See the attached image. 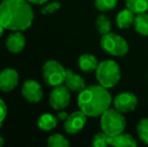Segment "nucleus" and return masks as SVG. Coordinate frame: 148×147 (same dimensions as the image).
<instances>
[{"label": "nucleus", "instance_id": "obj_25", "mask_svg": "<svg viewBox=\"0 0 148 147\" xmlns=\"http://www.w3.org/2000/svg\"><path fill=\"white\" fill-rule=\"evenodd\" d=\"M60 7H62V4H60V1L51 2V3L47 4V5H45V7L41 9V14L45 15V14L53 13V12H57Z\"/></svg>", "mask_w": 148, "mask_h": 147}, {"label": "nucleus", "instance_id": "obj_7", "mask_svg": "<svg viewBox=\"0 0 148 147\" xmlns=\"http://www.w3.org/2000/svg\"><path fill=\"white\" fill-rule=\"evenodd\" d=\"M71 91L64 85L53 87L49 94V105L53 109L58 111L64 110L69 106L71 101Z\"/></svg>", "mask_w": 148, "mask_h": 147}, {"label": "nucleus", "instance_id": "obj_12", "mask_svg": "<svg viewBox=\"0 0 148 147\" xmlns=\"http://www.w3.org/2000/svg\"><path fill=\"white\" fill-rule=\"evenodd\" d=\"M25 41V36L21 34V31H13L7 36L5 45L10 53H19L24 49Z\"/></svg>", "mask_w": 148, "mask_h": 147}, {"label": "nucleus", "instance_id": "obj_3", "mask_svg": "<svg viewBox=\"0 0 148 147\" xmlns=\"http://www.w3.org/2000/svg\"><path fill=\"white\" fill-rule=\"evenodd\" d=\"M96 79L99 85L103 86L104 88H114L121 80L120 67L115 61L112 59L101 62L96 70Z\"/></svg>", "mask_w": 148, "mask_h": 147}, {"label": "nucleus", "instance_id": "obj_28", "mask_svg": "<svg viewBox=\"0 0 148 147\" xmlns=\"http://www.w3.org/2000/svg\"><path fill=\"white\" fill-rule=\"evenodd\" d=\"M68 114H66V112H60L59 114H58V119L59 120H62V121H64V120L68 118Z\"/></svg>", "mask_w": 148, "mask_h": 147}, {"label": "nucleus", "instance_id": "obj_30", "mask_svg": "<svg viewBox=\"0 0 148 147\" xmlns=\"http://www.w3.org/2000/svg\"><path fill=\"white\" fill-rule=\"evenodd\" d=\"M4 145V138L2 137V135L0 134V147Z\"/></svg>", "mask_w": 148, "mask_h": 147}, {"label": "nucleus", "instance_id": "obj_29", "mask_svg": "<svg viewBox=\"0 0 148 147\" xmlns=\"http://www.w3.org/2000/svg\"><path fill=\"white\" fill-rule=\"evenodd\" d=\"M4 30H5V28H4L3 26H2V24L0 23V37H1L2 34H4Z\"/></svg>", "mask_w": 148, "mask_h": 147}, {"label": "nucleus", "instance_id": "obj_13", "mask_svg": "<svg viewBox=\"0 0 148 147\" xmlns=\"http://www.w3.org/2000/svg\"><path fill=\"white\" fill-rule=\"evenodd\" d=\"M64 84L71 92L80 93L81 91H83L87 87L84 78L80 75L74 73L72 70H66V79H64Z\"/></svg>", "mask_w": 148, "mask_h": 147}, {"label": "nucleus", "instance_id": "obj_14", "mask_svg": "<svg viewBox=\"0 0 148 147\" xmlns=\"http://www.w3.org/2000/svg\"><path fill=\"white\" fill-rule=\"evenodd\" d=\"M108 143L115 147H134L137 146V141L132 135L124 132L114 136H108Z\"/></svg>", "mask_w": 148, "mask_h": 147}, {"label": "nucleus", "instance_id": "obj_11", "mask_svg": "<svg viewBox=\"0 0 148 147\" xmlns=\"http://www.w3.org/2000/svg\"><path fill=\"white\" fill-rule=\"evenodd\" d=\"M19 75L14 69H4L0 72V90L2 92L9 93L17 87Z\"/></svg>", "mask_w": 148, "mask_h": 147}, {"label": "nucleus", "instance_id": "obj_31", "mask_svg": "<svg viewBox=\"0 0 148 147\" xmlns=\"http://www.w3.org/2000/svg\"><path fill=\"white\" fill-rule=\"evenodd\" d=\"M147 76H148V75H147Z\"/></svg>", "mask_w": 148, "mask_h": 147}, {"label": "nucleus", "instance_id": "obj_15", "mask_svg": "<svg viewBox=\"0 0 148 147\" xmlns=\"http://www.w3.org/2000/svg\"><path fill=\"white\" fill-rule=\"evenodd\" d=\"M78 65L81 71L85 73H93V72H96L99 63L95 55L91 53H84L79 57Z\"/></svg>", "mask_w": 148, "mask_h": 147}, {"label": "nucleus", "instance_id": "obj_9", "mask_svg": "<svg viewBox=\"0 0 148 147\" xmlns=\"http://www.w3.org/2000/svg\"><path fill=\"white\" fill-rule=\"evenodd\" d=\"M138 105V99L133 93L123 92L115 97L113 100V106L118 111L124 113H129L134 111Z\"/></svg>", "mask_w": 148, "mask_h": 147}, {"label": "nucleus", "instance_id": "obj_4", "mask_svg": "<svg viewBox=\"0 0 148 147\" xmlns=\"http://www.w3.org/2000/svg\"><path fill=\"white\" fill-rule=\"evenodd\" d=\"M102 131L108 136H114L124 132L126 128V119L122 112L115 108L107 109L101 115Z\"/></svg>", "mask_w": 148, "mask_h": 147}, {"label": "nucleus", "instance_id": "obj_16", "mask_svg": "<svg viewBox=\"0 0 148 147\" xmlns=\"http://www.w3.org/2000/svg\"><path fill=\"white\" fill-rule=\"evenodd\" d=\"M135 15L136 14L131 11L130 9H128V8L121 10L117 14V17H116L117 26L120 29H127V28H129L132 24H134Z\"/></svg>", "mask_w": 148, "mask_h": 147}, {"label": "nucleus", "instance_id": "obj_5", "mask_svg": "<svg viewBox=\"0 0 148 147\" xmlns=\"http://www.w3.org/2000/svg\"><path fill=\"white\" fill-rule=\"evenodd\" d=\"M100 45L105 53L114 57H123L129 51V45L126 39L114 32L102 36Z\"/></svg>", "mask_w": 148, "mask_h": 147}, {"label": "nucleus", "instance_id": "obj_1", "mask_svg": "<svg viewBox=\"0 0 148 147\" xmlns=\"http://www.w3.org/2000/svg\"><path fill=\"white\" fill-rule=\"evenodd\" d=\"M34 18L27 0H2L0 2V23L5 29L23 31L31 26Z\"/></svg>", "mask_w": 148, "mask_h": 147}, {"label": "nucleus", "instance_id": "obj_19", "mask_svg": "<svg viewBox=\"0 0 148 147\" xmlns=\"http://www.w3.org/2000/svg\"><path fill=\"white\" fill-rule=\"evenodd\" d=\"M111 20H110V18L108 16L104 15V14H101V15L98 16L97 19H96V29L100 34L104 36V34L111 32Z\"/></svg>", "mask_w": 148, "mask_h": 147}, {"label": "nucleus", "instance_id": "obj_27", "mask_svg": "<svg viewBox=\"0 0 148 147\" xmlns=\"http://www.w3.org/2000/svg\"><path fill=\"white\" fill-rule=\"evenodd\" d=\"M30 4H35V5H41V4L47 3L49 0H27Z\"/></svg>", "mask_w": 148, "mask_h": 147}, {"label": "nucleus", "instance_id": "obj_26", "mask_svg": "<svg viewBox=\"0 0 148 147\" xmlns=\"http://www.w3.org/2000/svg\"><path fill=\"white\" fill-rule=\"evenodd\" d=\"M6 116H7V105L2 99H0V127L3 124Z\"/></svg>", "mask_w": 148, "mask_h": 147}, {"label": "nucleus", "instance_id": "obj_10", "mask_svg": "<svg viewBox=\"0 0 148 147\" xmlns=\"http://www.w3.org/2000/svg\"><path fill=\"white\" fill-rule=\"evenodd\" d=\"M21 95L27 102L38 103L43 97L42 88L40 84L34 80H27L23 83L21 88Z\"/></svg>", "mask_w": 148, "mask_h": 147}, {"label": "nucleus", "instance_id": "obj_8", "mask_svg": "<svg viewBox=\"0 0 148 147\" xmlns=\"http://www.w3.org/2000/svg\"><path fill=\"white\" fill-rule=\"evenodd\" d=\"M87 117L88 116L81 110L73 112L64 120V131L68 134H71V135H75V134L79 133L85 127V125H86Z\"/></svg>", "mask_w": 148, "mask_h": 147}, {"label": "nucleus", "instance_id": "obj_22", "mask_svg": "<svg viewBox=\"0 0 148 147\" xmlns=\"http://www.w3.org/2000/svg\"><path fill=\"white\" fill-rule=\"evenodd\" d=\"M136 129L139 139L148 145V118L140 120L137 124Z\"/></svg>", "mask_w": 148, "mask_h": 147}, {"label": "nucleus", "instance_id": "obj_17", "mask_svg": "<svg viewBox=\"0 0 148 147\" xmlns=\"http://www.w3.org/2000/svg\"><path fill=\"white\" fill-rule=\"evenodd\" d=\"M58 117L53 116L51 113H45L37 120V126L39 129L43 131H51L55 129L58 125Z\"/></svg>", "mask_w": 148, "mask_h": 147}, {"label": "nucleus", "instance_id": "obj_6", "mask_svg": "<svg viewBox=\"0 0 148 147\" xmlns=\"http://www.w3.org/2000/svg\"><path fill=\"white\" fill-rule=\"evenodd\" d=\"M66 70L58 61L51 59L42 67V78L47 86L56 87L62 85L66 79Z\"/></svg>", "mask_w": 148, "mask_h": 147}, {"label": "nucleus", "instance_id": "obj_18", "mask_svg": "<svg viewBox=\"0 0 148 147\" xmlns=\"http://www.w3.org/2000/svg\"><path fill=\"white\" fill-rule=\"evenodd\" d=\"M134 28L139 34L143 36H148V13L143 12L135 15Z\"/></svg>", "mask_w": 148, "mask_h": 147}, {"label": "nucleus", "instance_id": "obj_23", "mask_svg": "<svg viewBox=\"0 0 148 147\" xmlns=\"http://www.w3.org/2000/svg\"><path fill=\"white\" fill-rule=\"evenodd\" d=\"M117 6V0H95V7L101 12L111 11Z\"/></svg>", "mask_w": 148, "mask_h": 147}, {"label": "nucleus", "instance_id": "obj_24", "mask_svg": "<svg viewBox=\"0 0 148 147\" xmlns=\"http://www.w3.org/2000/svg\"><path fill=\"white\" fill-rule=\"evenodd\" d=\"M92 145L95 147H107L109 145L108 143V135L104 132H98L95 134L93 138Z\"/></svg>", "mask_w": 148, "mask_h": 147}, {"label": "nucleus", "instance_id": "obj_21", "mask_svg": "<svg viewBox=\"0 0 148 147\" xmlns=\"http://www.w3.org/2000/svg\"><path fill=\"white\" fill-rule=\"evenodd\" d=\"M47 145L49 147H68L70 146V142L64 135L56 133L47 138Z\"/></svg>", "mask_w": 148, "mask_h": 147}, {"label": "nucleus", "instance_id": "obj_20", "mask_svg": "<svg viewBox=\"0 0 148 147\" xmlns=\"http://www.w3.org/2000/svg\"><path fill=\"white\" fill-rule=\"evenodd\" d=\"M126 6L135 14L147 12L148 0H126Z\"/></svg>", "mask_w": 148, "mask_h": 147}, {"label": "nucleus", "instance_id": "obj_2", "mask_svg": "<svg viewBox=\"0 0 148 147\" xmlns=\"http://www.w3.org/2000/svg\"><path fill=\"white\" fill-rule=\"evenodd\" d=\"M112 96L108 89L101 85L86 87L79 93L78 106L88 117H99L112 104Z\"/></svg>", "mask_w": 148, "mask_h": 147}]
</instances>
